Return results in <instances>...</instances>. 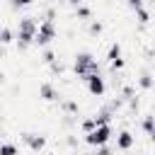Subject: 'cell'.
Here are the masks:
<instances>
[{
    "mask_svg": "<svg viewBox=\"0 0 155 155\" xmlns=\"http://www.w3.org/2000/svg\"><path fill=\"white\" fill-rule=\"evenodd\" d=\"M22 143H24L29 150L41 153V150L46 148V136H41V133H31V131H24V133H22Z\"/></svg>",
    "mask_w": 155,
    "mask_h": 155,
    "instance_id": "8992f818",
    "label": "cell"
},
{
    "mask_svg": "<svg viewBox=\"0 0 155 155\" xmlns=\"http://www.w3.org/2000/svg\"><path fill=\"white\" fill-rule=\"evenodd\" d=\"M111 136H114L111 124H107V126H97L92 133H85V143L92 145V148H99V145H107V143L111 140Z\"/></svg>",
    "mask_w": 155,
    "mask_h": 155,
    "instance_id": "277c9868",
    "label": "cell"
},
{
    "mask_svg": "<svg viewBox=\"0 0 155 155\" xmlns=\"http://www.w3.org/2000/svg\"><path fill=\"white\" fill-rule=\"evenodd\" d=\"M94 155H114V150L109 145H99V148H94Z\"/></svg>",
    "mask_w": 155,
    "mask_h": 155,
    "instance_id": "7402d4cb",
    "label": "cell"
},
{
    "mask_svg": "<svg viewBox=\"0 0 155 155\" xmlns=\"http://www.w3.org/2000/svg\"><path fill=\"white\" fill-rule=\"evenodd\" d=\"M73 73H75V78L85 80L90 75H97L99 73V63H97V58L90 51H78L75 53V61H73Z\"/></svg>",
    "mask_w": 155,
    "mask_h": 155,
    "instance_id": "7a4b0ae2",
    "label": "cell"
},
{
    "mask_svg": "<svg viewBox=\"0 0 155 155\" xmlns=\"http://www.w3.org/2000/svg\"><path fill=\"white\" fill-rule=\"evenodd\" d=\"M150 143L155 145V128H153V133H150Z\"/></svg>",
    "mask_w": 155,
    "mask_h": 155,
    "instance_id": "d6a6232c",
    "label": "cell"
},
{
    "mask_svg": "<svg viewBox=\"0 0 155 155\" xmlns=\"http://www.w3.org/2000/svg\"><path fill=\"white\" fill-rule=\"evenodd\" d=\"M65 143H68V145H70V148H75V145H78V140H75V138H73V136H68V138H65Z\"/></svg>",
    "mask_w": 155,
    "mask_h": 155,
    "instance_id": "f1b7e54d",
    "label": "cell"
},
{
    "mask_svg": "<svg viewBox=\"0 0 155 155\" xmlns=\"http://www.w3.org/2000/svg\"><path fill=\"white\" fill-rule=\"evenodd\" d=\"M41 61H44L46 65H51V63H56V53H53L51 48H46V51H44V56H41Z\"/></svg>",
    "mask_w": 155,
    "mask_h": 155,
    "instance_id": "44dd1931",
    "label": "cell"
},
{
    "mask_svg": "<svg viewBox=\"0 0 155 155\" xmlns=\"http://www.w3.org/2000/svg\"><path fill=\"white\" fill-rule=\"evenodd\" d=\"M75 17H78V19H90V17H92V10L85 7V5H80V7H75Z\"/></svg>",
    "mask_w": 155,
    "mask_h": 155,
    "instance_id": "e0dca14e",
    "label": "cell"
},
{
    "mask_svg": "<svg viewBox=\"0 0 155 155\" xmlns=\"http://www.w3.org/2000/svg\"><path fill=\"white\" fill-rule=\"evenodd\" d=\"M63 111L65 114H78V102H73V99L63 102Z\"/></svg>",
    "mask_w": 155,
    "mask_h": 155,
    "instance_id": "ffe728a7",
    "label": "cell"
},
{
    "mask_svg": "<svg viewBox=\"0 0 155 155\" xmlns=\"http://www.w3.org/2000/svg\"><path fill=\"white\" fill-rule=\"evenodd\" d=\"M133 145H136V136H133L128 128H124V131L116 133V150H124V153H126V150H131Z\"/></svg>",
    "mask_w": 155,
    "mask_h": 155,
    "instance_id": "52a82bcc",
    "label": "cell"
},
{
    "mask_svg": "<svg viewBox=\"0 0 155 155\" xmlns=\"http://www.w3.org/2000/svg\"><path fill=\"white\" fill-rule=\"evenodd\" d=\"M116 58H121V44H119V41H114V44L109 46V51H107V61H109V63H114Z\"/></svg>",
    "mask_w": 155,
    "mask_h": 155,
    "instance_id": "7c38bea8",
    "label": "cell"
},
{
    "mask_svg": "<svg viewBox=\"0 0 155 155\" xmlns=\"http://www.w3.org/2000/svg\"><path fill=\"white\" fill-rule=\"evenodd\" d=\"M56 36H58V29H56V22H48V19H44L41 24H39V31H36V46L39 48H46V46H51L53 41H56Z\"/></svg>",
    "mask_w": 155,
    "mask_h": 155,
    "instance_id": "3957f363",
    "label": "cell"
},
{
    "mask_svg": "<svg viewBox=\"0 0 155 155\" xmlns=\"http://www.w3.org/2000/svg\"><path fill=\"white\" fill-rule=\"evenodd\" d=\"M48 68H51V73H58V75H61V73H65V65H63V63H58V61H56V63H51Z\"/></svg>",
    "mask_w": 155,
    "mask_h": 155,
    "instance_id": "cb8c5ba5",
    "label": "cell"
},
{
    "mask_svg": "<svg viewBox=\"0 0 155 155\" xmlns=\"http://www.w3.org/2000/svg\"><path fill=\"white\" fill-rule=\"evenodd\" d=\"M138 107H140L138 97H131V99H128V109H131V111H138Z\"/></svg>",
    "mask_w": 155,
    "mask_h": 155,
    "instance_id": "4316f807",
    "label": "cell"
},
{
    "mask_svg": "<svg viewBox=\"0 0 155 155\" xmlns=\"http://www.w3.org/2000/svg\"><path fill=\"white\" fill-rule=\"evenodd\" d=\"M140 155H145V153H140Z\"/></svg>",
    "mask_w": 155,
    "mask_h": 155,
    "instance_id": "836d02e7",
    "label": "cell"
},
{
    "mask_svg": "<svg viewBox=\"0 0 155 155\" xmlns=\"http://www.w3.org/2000/svg\"><path fill=\"white\" fill-rule=\"evenodd\" d=\"M94 128H97V124H94V119H92V116L80 121V131H82V133H92Z\"/></svg>",
    "mask_w": 155,
    "mask_h": 155,
    "instance_id": "2e32d148",
    "label": "cell"
},
{
    "mask_svg": "<svg viewBox=\"0 0 155 155\" xmlns=\"http://www.w3.org/2000/svg\"><path fill=\"white\" fill-rule=\"evenodd\" d=\"M36 31H39V22L36 17H22L17 29H15V44L19 51H27L34 41H36Z\"/></svg>",
    "mask_w": 155,
    "mask_h": 155,
    "instance_id": "6da1fadb",
    "label": "cell"
},
{
    "mask_svg": "<svg viewBox=\"0 0 155 155\" xmlns=\"http://www.w3.org/2000/svg\"><path fill=\"white\" fill-rule=\"evenodd\" d=\"M92 119H94L97 126H107V124H111V119H114V109H111V107H104V109H99Z\"/></svg>",
    "mask_w": 155,
    "mask_h": 155,
    "instance_id": "9c48e42d",
    "label": "cell"
},
{
    "mask_svg": "<svg viewBox=\"0 0 155 155\" xmlns=\"http://www.w3.org/2000/svg\"><path fill=\"white\" fill-rule=\"evenodd\" d=\"M2 85H5V73L0 70V87H2Z\"/></svg>",
    "mask_w": 155,
    "mask_h": 155,
    "instance_id": "4dcf8cb0",
    "label": "cell"
},
{
    "mask_svg": "<svg viewBox=\"0 0 155 155\" xmlns=\"http://www.w3.org/2000/svg\"><path fill=\"white\" fill-rule=\"evenodd\" d=\"M131 97H136V90H133L131 85H124V87H121V99H126V102H128Z\"/></svg>",
    "mask_w": 155,
    "mask_h": 155,
    "instance_id": "d6986e66",
    "label": "cell"
},
{
    "mask_svg": "<svg viewBox=\"0 0 155 155\" xmlns=\"http://www.w3.org/2000/svg\"><path fill=\"white\" fill-rule=\"evenodd\" d=\"M12 41H15V31H12L10 27H2V29H0V44L7 46V44H12Z\"/></svg>",
    "mask_w": 155,
    "mask_h": 155,
    "instance_id": "4fadbf2b",
    "label": "cell"
},
{
    "mask_svg": "<svg viewBox=\"0 0 155 155\" xmlns=\"http://www.w3.org/2000/svg\"><path fill=\"white\" fill-rule=\"evenodd\" d=\"M153 128H155V114H143V116H140V131L150 136Z\"/></svg>",
    "mask_w": 155,
    "mask_h": 155,
    "instance_id": "8fae6325",
    "label": "cell"
},
{
    "mask_svg": "<svg viewBox=\"0 0 155 155\" xmlns=\"http://www.w3.org/2000/svg\"><path fill=\"white\" fill-rule=\"evenodd\" d=\"M136 85H138L140 90H153V85H155V80H153V75H150V70H143V73L138 75V80H136Z\"/></svg>",
    "mask_w": 155,
    "mask_h": 155,
    "instance_id": "30bf717a",
    "label": "cell"
},
{
    "mask_svg": "<svg viewBox=\"0 0 155 155\" xmlns=\"http://www.w3.org/2000/svg\"><path fill=\"white\" fill-rule=\"evenodd\" d=\"M29 5H34V0H12V7H15V10H19V7H29Z\"/></svg>",
    "mask_w": 155,
    "mask_h": 155,
    "instance_id": "603a6c76",
    "label": "cell"
},
{
    "mask_svg": "<svg viewBox=\"0 0 155 155\" xmlns=\"http://www.w3.org/2000/svg\"><path fill=\"white\" fill-rule=\"evenodd\" d=\"M65 2H68V5H73V7H80V5H82V0H65Z\"/></svg>",
    "mask_w": 155,
    "mask_h": 155,
    "instance_id": "f546056e",
    "label": "cell"
},
{
    "mask_svg": "<svg viewBox=\"0 0 155 155\" xmlns=\"http://www.w3.org/2000/svg\"><path fill=\"white\" fill-rule=\"evenodd\" d=\"M87 31H90L92 36H99V34L104 31V24H102V22H97V19H92V22L87 24Z\"/></svg>",
    "mask_w": 155,
    "mask_h": 155,
    "instance_id": "9a60e30c",
    "label": "cell"
},
{
    "mask_svg": "<svg viewBox=\"0 0 155 155\" xmlns=\"http://www.w3.org/2000/svg\"><path fill=\"white\" fill-rule=\"evenodd\" d=\"M44 19H48V22H53V19H56V10H53V7H48V10L44 12Z\"/></svg>",
    "mask_w": 155,
    "mask_h": 155,
    "instance_id": "83f0119b",
    "label": "cell"
},
{
    "mask_svg": "<svg viewBox=\"0 0 155 155\" xmlns=\"http://www.w3.org/2000/svg\"><path fill=\"white\" fill-rule=\"evenodd\" d=\"M128 2V7L133 10V12H138V10H143V0H126Z\"/></svg>",
    "mask_w": 155,
    "mask_h": 155,
    "instance_id": "d4e9b609",
    "label": "cell"
},
{
    "mask_svg": "<svg viewBox=\"0 0 155 155\" xmlns=\"http://www.w3.org/2000/svg\"><path fill=\"white\" fill-rule=\"evenodd\" d=\"M136 17H138V22H140L143 27H145V24L150 22V12H148L145 7H143V10H138V12H136Z\"/></svg>",
    "mask_w": 155,
    "mask_h": 155,
    "instance_id": "ac0fdd59",
    "label": "cell"
},
{
    "mask_svg": "<svg viewBox=\"0 0 155 155\" xmlns=\"http://www.w3.org/2000/svg\"><path fill=\"white\" fill-rule=\"evenodd\" d=\"M85 87H87V92H90L92 97H104V92H107V82H104L102 73L85 78Z\"/></svg>",
    "mask_w": 155,
    "mask_h": 155,
    "instance_id": "5b68a950",
    "label": "cell"
},
{
    "mask_svg": "<svg viewBox=\"0 0 155 155\" xmlns=\"http://www.w3.org/2000/svg\"><path fill=\"white\" fill-rule=\"evenodd\" d=\"M39 97H41L44 102H58V99H61L58 90H56L51 82H41V85H39Z\"/></svg>",
    "mask_w": 155,
    "mask_h": 155,
    "instance_id": "ba28073f",
    "label": "cell"
},
{
    "mask_svg": "<svg viewBox=\"0 0 155 155\" xmlns=\"http://www.w3.org/2000/svg\"><path fill=\"white\" fill-rule=\"evenodd\" d=\"M2 58H5V46L0 44V61H2Z\"/></svg>",
    "mask_w": 155,
    "mask_h": 155,
    "instance_id": "1f68e13d",
    "label": "cell"
},
{
    "mask_svg": "<svg viewBox=\"0 0 155 155\" xmlns=\"http://www.w3.org/2000/svg\"><path fill=\"white\" fill-rule=\"evenodd\" d=\"M124 65H126V61H124V58H116V61L111 63V70H124Z\"/></svg>",
    "mask_w": 155,
    "mask_h": 155,
    "instance_id": "484cf974",
    "label": "cell"
},
{
    "mask_svg": "<svg viewBox=\"0 0 155 155\" xmlns=\"http://www.w3.org/2000/svg\"><path fill=\"white\" fill-rule=\"evenodd\" d=\"M0 155H19V148L15 143H0Z\"/></svg>",
    "mask_w": 155,
    "mask_h": 155,
    "instance_id": "5bb4252c",
    "label": "cell"
}]
</instances>
